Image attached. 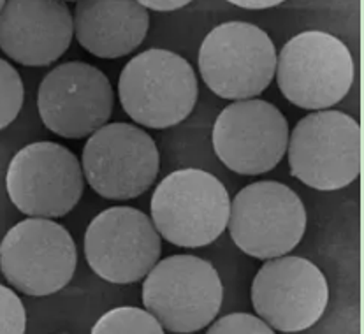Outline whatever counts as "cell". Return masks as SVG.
<instances>
[{
  "instance_id": "obj_2",
  "label": "cell",
  "mask_w": 364,
  "mask_h": 334,
  "mask_svg": "<svg viewBox=\"0 0 364 334\" xmlns=\"http://www.w3.org/2000/svg\"><path fill=\"white\" fill-rule=\"evenodd\" d=\"M150 211L159 236L176 247L199 248L225 231L231 199L217 176L188 167L167 174L157 185Z\"/></svg>"
},
{
  "instance_id": "obj_12",
  "label": "cell",
  "mask_w": 364,
  "mask_h": 334,
  "mask_svg": "<svg viewBox=\"0 0 364 334\" xmlns=\"http://www.w3.org/2000/svg\"><path fill=\"white\" fill-rule=\"evenodd\" d=\"M113 87L102 70L70 60L44 76L37 90V109L44 127L65 139L90 137L111 118Z\"/></svg>"
},
{
  "instance_id": "obj_7",
  "label": "cell",
  "mask_w": 364,
  "mask_h": 334,
  "mask_svg": "<svg viewBox=\"0 0 364 334\" xmlns=\"http://www.w3.org/2000/svg\"><path fill=\"white\" fill-rule=\"evenodd\" d=\"M234 244L250 257H284L303 239L306 210L291 187L278 181H255L234 195L229 213Z\"/></svg>"
},
{
  "instance_id": "obj_4",
  "label": "cell",
  "mask_w": 364,
  "mask_h": 334,
  "mask_svg": "<svg viewBox=\"0 0 364 334\" xmlns=\"http://www.w3.org/2000/svg\"><path fill=\"white\" fill-rule=\"evenodd\" d=\"M361 125L350 114L314 111L289 132L291 174L315 190L348 187L361 173Z\"/></svg>"
},
{
  "instance_id": "obj_21",
  "label": "cell",
  "mask_w": 364,
  "mask_h": 334,
  "mask_svg": "<svg viewBox=\"0 0 364 334\" xmlns=\"http://www.w3.org/2000/svg\"><path fill=\"white\" fill-rule=\"evenodd\" d=\"M144 9L157 11V13H171V11L181 9V7L188 6V0H143L139 2Z\"/></svg>"
},
{
  "instance_id": "obj_19",
  "label": "cell",
  "mask_w": 364,
  "mask_h": 334,
  "mask_svg": "<svg viewBox=\"0 0 364 334\" xmlns=\"http://www.w3.org/2000/svg\"><path fill=\"white\" fill-rule=\"evenodd\" d=\"M27 313L21 299L9 287L0 285V334H25Z\"/></svg>"
},
{
  "instance_id": "obj_14",
  "label": "cell",
  "mask_w": 364,
  "mask_h": 334,
  "mask_svg": "<svg viewBox=\"0 0 364 334\" xmlns=\"http://www.w3.org/2000/svg\"><path fill=\"white\" fill-rule=\"evenodd\" d=\"M211 143L228 169L257 176L273 171L287 153L289 122L267 100H236L215 120Z\"/></svg>"
},
{
  "instance_id": "obj_17",
  "label": "cell",
  "mask_w": 364,
  "mask_h": 334,
  "mask_svg": "<svg viewBox=\"0 0 364 334\" xmlns=\"http://www.w3.org/2000/svg\"><path fill=\"white\" fill-rule=\"evenodd\" d=\"M90 334H164V328L143 308L118 306L106 311Z\"/></svg>"
},
{
  "instance_id": "obj_18",
  "label": "cell",
  "mask_w": 364,
  "mask_h": 334,
  "mask_svg": "<svg viewBox=\"0 0 364 334\" xmlns=\"http://www.w3.org/2000/svg\"><path fill=\"white\" fill-rule=\"evenodd\" d=\"M25 88L20 72L7 60L0 58V131L9 127L23 106Z\"/></svg>"
},
{
  "instance_id": "obj_23",
  "label": "cell",
  "mask_w": 364,
  "mask_h": 334,
  "mask_svg": "<svg viewBox=\"0 0 364 334\" xmlns=\"http://www.w3.org/2000/svg\"><path fill=\"white\" fill-rule=\"evenodd\" d=\"M4 4H6V2H0V11L4 9Z\"/></svg>"
},
{
  "instance_id": "obj_16",
  "label": "cell",
  "mask_w": 364,
  "mask_h": 334,
  "mask_svg": "<svg viewBox=\"0 0 364 334\" xmlns=\"http://www.w3.org/2000/svg\"><path fill=\"white\" fill-rule=\"evenodd\" d=\"M74 37L97 58H122L143 44L150 14L134 0H83L74 7Z\"/></svg>"
},
{
  "instance_id": "obj_6",
  "label": "cell",
  "mask_w": 364,
  "mask_h": 334,
  "mask_svg": "<svg viewBox=\"0 0 364 334\" xmlns=\"http://www.w3.org/2000/svg\"><path fill=\"white\" fill-rule=\"evenodd\" d=\"M277 83L301 109L324 111L340 102L354 83V58L338 37L322 31L294 36L277 53Z\"/></svg>"
},
{
  "instance_id": "obj_1",
  "label": "cell",
  "mask_w": 364,
  "mask_h": 334,
  "mask_svg": "<svg viewBox=\"0 0 364 334\" xmlns=\"http://www.w3.org/2000/svg\"><path fill=\"white\" fill-rule=\"evenodd\" d=\"M198 95L194 67L161 48L136 55L118 80V97L129 118L155 131L174 127L191 117Z\"/></svg>"
},
{
  "instance_id": "obj_3",
  "label": "cell",
  "mask_w": 364,
  "mask_h": 334,
  "mask_svg": "<svg viewBox=\"0 0 364 334\" xmlns=\"http://www.w3.org/2000/svg\"><path fill=\"white\" fill-rule=\"evenodd\" d=\"M141 299L167 331L191 334L217 318L224 287L211 262L196 255H171L146 274Z\"/></svg>"
},
{
  "instance_id": "obj_8",
  "label": "cell",
  "mask_w": 364,
  "mask_h": 334,
  "mask_svg": "<svg viewBox=\"0 0 364 334\" xmlns=\"http://www.w3.org/2000/svg\"><path fill=\"white\" fill-rule=\"evenodd\" d=\"M11 203L28 218H60L76 208L85 176L76 155L53 141L31 143L11 158L6 174Z\"/></svg>"
},
{
  "instance_id": "obj_9",
  "label": "cell",
  "mask_w": 364,
  "mask_h": 334,
  "mask_svg": "<svg viewBox=\"0 0 364 334\" xmlns=\"http://www.w3.org/2000/svg\"><path fill=\"white\" fill-rule=\"evenodd\" d=\"M77 250L64 225L48 218L18 222L0 241V271L11 287L33 298L51 296L73 280Z\"/></svg>"
},
{
  "instance_id": "obj_10",
  "label": "cell",
  "mask_w": 364,
  "mask_h": 334,
  "mask_svg": "<svg viewBox=\"0 0 364 334\" xmlns=\"http://www.w3.org/2000/svg\"><path fill=\"white\" fill-rule=\"evenodd\" d=\"M81 169L95 194L109 200H131L150 190L161 169L154 137L137 125L107 124L88 137Z\"/></svg>"
},
{
  "instance_id": "obj_20",
  "label": "cell",
  "mask_w": 364,
  "mask_h": 334,
  "mask_svg": "<svg viewBox=\"0 0 364 334\" xmlns=\"http://www.w3.org/2000/svg\"><path fill=\"white\" fill-rule=\"evenodd\" d=\"M206 334H274V331L252 313H229L215 320Z\"/></svg>"
},
{
  "instance_id": "obj_11",
  "label": "cell",
  "mask_w": 364,
  "mask_h": 334,
  "mask_svg": "<svg viewBox=\"0 0 364 334\" xmlns=\"http://www.w3.org/2000/svg\"><path fill=\"white\" fill-rule=\"evenodd\" d=\"M162 237L143 211L113 206L100 211L85 232V257L109 284L127 285L146 278L162 254Z\"/></svg>"
},
{
  "instance_id": "obj_5",
  "label": "cell",
  "mask_w": 364,
  "mask_h": 334,
  "mask_svg": "<svg viewBox=\"0 0 364 334\" xmlns=\"http://www.w3.org/2000/svg\"><path fill=\"white\" fill-rule=\"evenodd\" d=\"M198 65L200 77L215 95L234 102L250 100L273 81L277 48L257 25L228 21L204 37Z\"/></svg>"
},
{
  "instance_id": "obj_15",
  "label": "cell",
  "mask_w": 364,
  "mask_h": 334,
  "mask_svg": "<svg viewBox=\"0 0 364 334\" xmlns=\"http://www.w3.org/2000/svg\"><path fill=\"white\" fill-rule=\"evenodd\" d=\"M73 36V13L60 0H11L0 11V50L16 64L51 65Z\"/></svg>"
},
{
  "instance_id": "obj_22",
  "label": "cell",
  "mask_w": 364,
  "mask_h": 334,
  "mask_svg": "<svg viewBox=\"0 0 364 334\" xmlns=\"http://www.w3.org/2000/svg\"><path fill=\"white\" fill-rule=\"evenodd\" d=\"M234 6L241 9H269V7L280 6V0H234Z\"/></svg>"
},
{
  "instance_id": "obj_13",
  "label": "cell",
  "mask_w": 364,
  "mask_h": 334,
  "mask_svg": "<svg viewBox=\"0 0 364 334\" xmlns=\"http://www.w3.org/2000/svg\"><path fill=\"white\" fill-rule=\"evenodd\" d=\"M328 303L329 285L324 273L304 257L269 259L252 281L255 313L280 333L310 329L321 320Z\"/></svg>"
}]
</instances>
